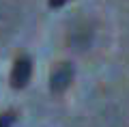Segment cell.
Segmentation results:
<instances>
[{"label": "cell", "mask_w": 129, "mask_h": 127, "mask_svg": "<svg viewBox=\"0 0 129 127\" xmlns=\"http://www.w3.org/2000/svg\"><path fill=\"white\" fill-rule=\"evenodd\" d=\"M71 82H73V67H71V63H60L50 75V88H52V93H62L69 88Z\"/></svg>", "instance_id": "cell-1"}, {"label": "cell", "mask_w": 129, "mask_h": 127, "mask_svg": "<svg viewBox=\"0 0 129 127\" xmlns=\"http://www.w3.org/2000/svg\"><path fill=\"white\" fill-rule=\"evenodd\" d=\"M30 75H32V60L28 56H19L13 65V71H11V86L17 91L24 88L30 80Z\"/></svg>", "instance_id": "cell-2"}, {"label": "cell", "mask_w": 129, "mask_h": 127, "mask_svg": "<svg viewBox=\"0 0 129 127\" xmlns=\"http://www.w3.org/2000/svg\"><path fill=\"white\" fill-rule=\"evenodd\" d=\"M17 121V112L15 110H7V112L0 114V127H11Z\"/></svg>", "instance_id": "cell-3"}, {"label": "cell", "mask_w": 129, "mask_h": 127, "mask_svg": "<svg viewBox=\"0 0 129 127\" xmlns=\"http://www.w3.org/2000/svg\"><path fill=\"white\" fill-rule=\"evenodd\" d=\"M69 0H47V5L52 7V9H60L62 5H67Z\"/></svg>", "instance_id": "cell-4"}]
</instances>
